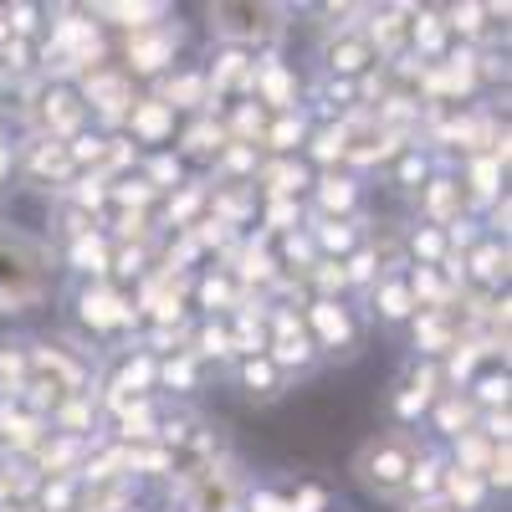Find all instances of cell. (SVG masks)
I'll return each mask as SVG.
<instances>
[{
	"mask_svg": "<svg viewBox=\"0 0 512 512\" xmlns=\"http://www.w3.org/2000/svg\"><path fill=\"white\" fill-rule=\"evenodd\" d=\"M41 282H47V262H41V251L26 246V241H6L0 236V292L6 297H31L41 292Z\"/></svg>",
	"mask_w": 512,
	"mask_h": 512,
	"instance_id": "cell-1",
	"label": "cell"
}]
</instances>
